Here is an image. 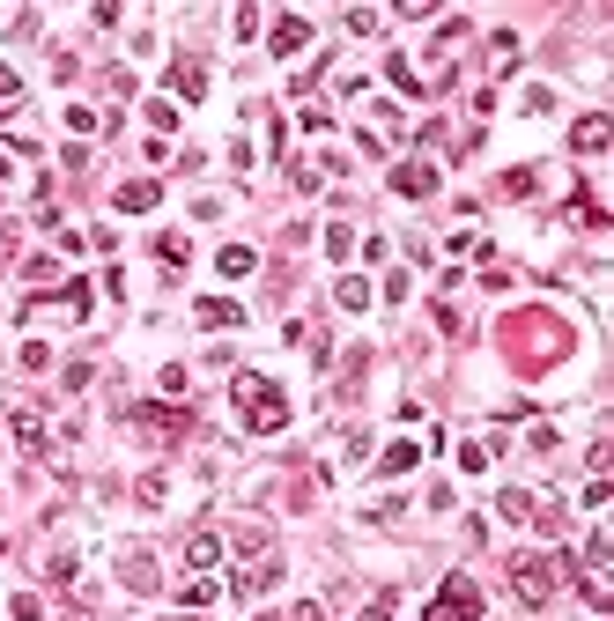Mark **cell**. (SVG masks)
<instances>
[{"label": "cell", "instance_id": "ffe728a7", "mask_svg": "<svg viewBox=\"0 0 614 621\" xmlns=\"http://www.w3.org/2000/svg\"><path fill=\"white\" fill-rule=\"evenodd\" d=\"M570 215H578V222H585V230H607V207H600V200H592V193H585V185H578V193H570Z\"/></svg>", "mask_w": 614, "mask_h": 621}, {"label": "cell", "instance_id": "7a4b0ae2", "mask_svg": "<svg viewBox=\"0 0 614 621\" xmlns=\"http://www.w3.org/2000/svg\"><path fill=\"white\" fill-rule=\"evenodd\" d=\"M555 585H563V555H541V548H518V555H511V592H518V607H548Z\"/></svg>", "mask_w": 614, "mask_h": 621}, {"label": "cell", "instance_id": "484cf974", "mask_svg": "<svg viewBox=\"0 0 614 621\" xmlns=\"http://www.w3.org/2000/svg\"><path fill=\"white\" fill-rule=\"evenodd\" d=\"M459 466H467V474H489V444H459Z\"/></svg>", "mask_w": 614, "mask_h": 621}, {"label": "cell", "instance_id": "3957f363", "mask_svg": "<svg viewBox=\"0 0 614 621\" xmlns=\"http://www.w3.org/2000/svg\"><path fill=\"white\" fill-rule=\"evenodd\" d=\"M422 621H481V592H474V577H444Z\"/></svg>", "mask_w": 614, "mask_h": 621}, {"label": "cell", "instance_id": "8fae6325", "mask_svg": "<svg viewBox=\"0 0 614 621\" xmlns=\"http://www.w3.org/2000/svg\"><path fill=\"white\" fill-rule=\"evenodd\" d=\"M156 200H163L156 178H134V185H119V193H111V207H119V215H148Z\"/></svg>", "mask_w": 614, "mask_h": 621}, {"label": "cell", "instance_id": "cb8c5ba5", "mask_svg": "<svg viewBox=\"0 0 614 621\" xmlns=\"http://www.w3.org/2000/svg\"><path fill=\"white\" fill-rule=\"evenodd\" d=\"M326 252L348 259V252H356V230H348V222H333V230H326Z\"/></svg>", "mask_w": 614, "mask_h": 621}, {"label": "cell", "instance_id": "44dd1931", "mask_svg": "<svg viewBox=\"0 0 614 621\" xmlns=\"http://www.w3.org/2000/svg\"><path fill=\"white\" fill-rule=\"evenodd\" d=\"M156 259H163V274H185V259H193V244H185V237L171 230V237L156 244Z\"/></svg>", "mask_w": 614, "mask_h": 621}, {"label": "cell", "instance_id": "ba28073f", "mask_svg": "<svg viewBox=\"0 0 614 621\" xmlns=\"http://www.w3.org/2000/svg\"><path fill=\"white\" fill-rule=\"evenodd\" d=\"M171 89L185 104H200V97H208V67H200L193 52H178V60H171Z\"/></svg>", "mask_w": 614, "mask_h": 621}, {"label": "cell", "instance_id": "4fadbf2b", "mask_svg": "<svg viewBox=\"0 0 614 621\" xmlns=\"http://www.w3.org/2000/svg\"><path fill=\"white\" fill-rule=\"evenodd\" d=\"M215 274H222V281H245V274H259V252H252V244H222V252H215Z\"/></svg>", "mask_w": 614, "mask_h": 621}, {"label": "cell", "instance_id": "f546056e", "mask_svg": "<svg viewBox=\"0 0 614 621\" xmlns=\"http://www.w3.org/2000/svg\"><path fill=\"white\" fill-rule=\"evenodd\" d=\"M363 621H393V607H385V599H370V607H363Z\"/></svg>", "mask_w": 614, "mask_h": 621}, {"label": "cell", "instance_id": "5bb4252c", "mask_svg": "<svg viewBox=\"0 0 614 621\" xmlns=\"http://www.w3.org/2000/svg\"><path fill=\"white\" fill-rule=\"evenodd\" d=\"M8 437L23 444V451H45V414H37V407H15V414H8Z\"/></svg>", "mask_w": 614, "mask_h": 621}, {"label": "cell", "instance_id": "4dcf8cb0", "mask_svg": "<svg viewBox=\"0 0 614 621\" xmlns=\"http://www.w3.org/2000/svg\"><path fill=\"white\" fill-rule=\"evenodd\" d=\"M0 274H8V230H0Z\"/></svg>", "mask_w": 614, "mask_h": 621}, {"label": "cell", "instance_id": "9c48e42d", "mask_svg": "<svg viewBox=\"0 0 614 621\" xmlns=\"http://www.w3.org/2000/svg\"><path fill=\"white\" fill-rule=\"evenodd\" d=\"M393 193H400V200H430V193H437V163H400V171H393Z\"/></svg>", "mask_w": 614, "mask_h": 621}, {"label": "cell", "instance_id": "5b68a950", "mask_svg": "<svg viewBox=\"0 0 614 621\" xmlns=\"http://www.w3.org/2000/svg\"><path fill=\"white\" fill-rule=\"evenodd\" d=\"M274 585H282V555H259L252 570H237V577H230V592H237V599H259V592H274Z\"/></svg>", "mask_w": 614, "mask_h": 621}, {"label": "cell", "instance_id": "277c9868", "mask_svg": "<svg viewBox=\"0 0 614 621\" xmlns=\"http://www.w3.org/2000/svg\"><path fill=\"white\" fill-rule=\"evenodd\" d=\"M89 318V281H67V289H52V296H30L23 304V326H37V318Z\"/></svg>", "mask_w": 614, "mask_h": 621}, {"label": "cell", "instance_id": "603a6c76", "mask_svg": "<svg viewBox=\"0 0 614 621\" xmlns=\"http://www.w3.org/2000/svg\"><path fill=\"white\" fill-rule=\"evenodd\" d=\"M178 599H185V607H208V599H215V577H185Z\"/></svg>", "mask_w": 614, "mask_h": 621}, {"label": "cell", "instance_id": "30bf717a", "mask_svg": "<svg viewBox=\"0 0 614 621\" xmlns=\"http://www.w3.org/2000/svg\"><path fill=\"white\" fill-rule=\"evenodd\" d=\"M119 585H126V592H156V555H148V548H126V555H119Z\"/></svg>", "mask_w": 614, "mask_h": 621}, {"label": "cell", "instance_id": "ac0fdd59", "mask_svg": "<svg viewBox=\"0 0 614 621\" xmlns=\"http://www.w3.org/2000/svg\"><path fill=\"white\" fill-rule=\"evenodd\" d=\"M415 459H422V444H415V437H400V444H385V451H378V474H407Z\"/></svg>", "mask_w": 614, "mask_h": 621}, {"label": "cell", "instance_id": "2e32d148", "mask_svg": "<svg viewBox=\"0 0 614 621\" xmlns=\"http://www.w3.org/2000/svg\"><path fill=\"white\" fill-rule=\"evenodd\" d=\"M215 562H222V540H215V533H193V540H185V570H193V577H208Z\"/></svg>", "mask_w": 614, "mask_h": 621}, {"label": "cell", "instance_id": "9a60e30c", "mask_svg": "<svg viewBox=\"0 0 614 621\" xmlns=\"http://www.w3.org/2000/svg\"><path fill=\"white\" fill-rule=\"evenodd\" d=\"M267 45L282 52V60H296V52L311 45V23H304V15H282V23H274V37H267Z\"/></svg>", "mask_w": 614, "mask_h": 621}, {"label": "cell", "instance_id": "7402d4cb", "mask_svg": "<svg viewBox=\"0 0 614 621\" xmlns=\"http://www.w3.org/2000/svg\"><path fill=\"white\" fill-rule=\"evenodd\" d=\"M333 296H341V311H363L370 304V281L363 274H341V289H333Z\"/></svg>", "mask_w": 614, "mask_h": 621}, {"label": "cell", "instance_id": "1f68e13d", "mask_svg": "<svg viewBox=\"0 0 614 621\" xmlns=\"http://www.w3.org/2000/svg\"><path fill=\"white\" fill-rule=\"evenodd\" d=\"M0 178H8V156H0Z\"/></svg>", "mask_w": 614, "mask_h": 621}, {"label": "cell", "instance_id": "d4e9b609", "mask_svg": "<svg viewBox=\"0 0 614 621\" xmlns=\"http://www.w3.org/2000/svg\"><path fill=\"white\" fill-rule=\"evenodd\" d=\"M489 60H496V67H511V60H518V37H511V30H496V37H489Z\"/></svg>", "mask_w": 614, "mask_h": 621}, {"label": "cell", "instance_id": "f1b7e54d", "mask_svg": "<svg viewBox=\"0 0 614 621\" xmlns=\"http://www.w3.org/2000/svg\"><path fill=\"white\" fill-rule=\"evenodd\" d=\"M289 621H326V607H319V599H304V607H289Z\"/></svg>", "mask_w": 614, "mask_h": 621}, {"label": "cell", "instance_id": "6da1fadb", "mask_svg": "<svg viewBox=\"0 0 614 621\" xmlns=\"http://www.w3.org/2000/svg\"><path fill=\"white\" fill-rule=\"evenodd\" d=\"M237 414H245V429H259V437H274V429H289V392L274 378H259V370H245V378L230 385Z\"/></svg>", "mask_w": 614, "mask_h": 621}, {"label": "cell", "instance_id": "8992f818", "mask_svg": "<svg viewBox=\"0 0 614 621\" xmlns=\"http://www.w3.org/2000/svg\"><path fill=\"white\" fill-rule=\"evenodd\" d=\"M134 422L141 429H156V437H185V429H193V407H134Z\"/></svg>", "mask_w": 614, "mask_h": 621}, {"label": "cell", "instance_id": "7c38bea8", "mask_svg": "<svg viewBox=\"0 0 614 621\" xmlns=\"http://www.w3.org/2000/svg\"><path fill=\"white\" fill-rule=\"evenodd\" d=\"M578 592H585V607H592V614H607V607H614V577H607V570H592V562H578Z\"/></svg>", "mask_w": 614, "mask_h": 621}, {"label": "cell", "instance_id": "e0dca14e", "mask_svg": "<svg viewBox=\"0 0 614 621\" xmlns=\"http://www.w3.org/2000/svg\"><path fill=\"white\" fill-rule=\"evenodd\" d=\"M200 326H215V333L245 326V304H230V296H208V304H200Z\"/></svg>", "mask_w": 614, "mask_h": 621}, {"label": "cell", "instance_id": "d6986e66", "mask_svg": "<svg viewBox=\"0 0 614 621\" xmlns=\"http://www.w3.org/2000/svg\"><path fill=\"white\" fill-rule=\"evenodd\" d=\"M385 82H393V89H400V97H430V89H422V74H415V67H407V60H400V52H393V60H385Z\"/></svg>", "mask_w": 614, "mask_h": 621}, {"label": "cell", "instance_id": "52a82bcc", "mask_svg": "<svg viewBox=\"0 0 614 621\" xmlns=\"http://www.w3.org/2000/svg\"><path fill=\"white\" fill-rule=\"evenodd\" d=\"M607 141H614V119H607V111H585V119L570 126V148H578V156H600Z\"/></svg>", "mask_w": 614, "mask_h": 621}, {"label": "cell", "instance_id": "4316f807", "mask_svg": "<svg viewBox=\"0 0 614 621\" xmlns=\"http://www.w3.org/2000/svg\"><path fill=\"white\" fill-rule=\"evenodd\" d=\"M23 274H30V281H52V274H60V259H52V252H37V259H23Z\"/></svg>", "mask_w": 614, "mask_h": 621}, {"label": "cell", "instance_id": "83f0119b", "mask_svg": "<svg viewBox=\"0 0 614 621\" xmlns=\"http://www.w3.org/2000/svg\"><path fill=\"white\" fill-rule=\"evenodd\" d=\"M15 97H23V74H15V67H0V104H15Z\"/></svg>", "mask_w": 614, "mask_h": 621}]
</instances>
